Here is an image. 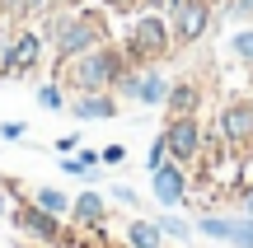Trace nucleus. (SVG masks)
<instances>
[{"instance_id": "ddd939ff", "label": "nucleus", "mask_w": 253, "mask_h": 248, "mask_svg": "<svg viewBox=\"0 0 253 248\" xmlns=\"http://www.w3.org/2000/svg\"><path fill=\"white\" fill-rule=\"evenodd\" d=\"M103 220H108V197L103 192L84 187L80 197H71V225L75 230H103Z\"/></svg>"}, {"instance_id": "c85d7f7f", "label": "nucleus", "mask_w": 253, "mask_h": 248, "mask_svg": "<svg viewBox=\"0 0 253 248\" xmlns=\"http://www.w3.org/2000/svg\"><path fill=\"white\" fill-rule=\"evenodd\" d=\"M230 14L235 19H253V0H230Z\"/></svg>"}, {"instance_id": "f704fd0d", "label": "nucleus", "mask_w": 253, "mask_h": 248, "mask_svg": "<svg viewBox=\"0 0 253 248\" xmlns=\"http://www.w3.org/2000/svg\"><path fill=\"white\" fill-rule=\"evenodd\" d=\"M249 24H253V19H249Z\"/></svg>"}, {"instance_id": "b1692460", "label": "nucleus", "mask_w": 253, "mask_h": 248, "mask_svg": "<svg viewBox=\"0 0 253 248\" xmlns=\"http://www.w3.org/2000/svg\"><path fill=\"white\" fill-rule=\"evenodd\" d=\"M235 202L244 215H253V183H235Z\"/></svg>"}, {"instance_id": "4468645a", "label": "nucleus", "mask_w": 253, "mask_h": 248, "mask_svg": "<svg viewBox=\"0 0 253 248\" xmlns=\"http://www.w3.org/2000/svg\"><path fill=\"white\" fill-rule=\"evenodd\" d=\"M164 108H169V117H197V108H202V84L192 80V75L173 80V84H169V99H164Z\"/></svg>"}, {"instance_id": "c9c22d12", "label": "nucleus", "mask_w": 253, "mask_h": 248, "mask_svg": "<svg viewBox=\"0 0 253 248\" xmlns=\"http://www.w3.org/2000/svg\"><path fill=\"white\" fill-rule=\"evenodd\" d=\"M220 248H225V244H220Z\"/></svg>"}, {"instance_id": "4be33fe9", "label": "nucleus", "mask_w": 253, "mask_h": 248, "mask_svg": "<svg viewBox=\"0 0 253 248\" xmlns=\"http://www.w3.org/2000/svg\"><path fill=\"white\" fill-rule=\"evenodd\" d=\"M99 9H108V14H136V9H145L141 0H99Z\"/></svg>"}, {"instance_id": "473e14b6", "label": "nucleus", "mask_w": 253, "mask_h": 248, "mask_svg": "<svg viewBox=\"0 0 253 248\" xmlns=\"http://www.w3.org/2000/svg\"><path fill=\"white\" fill-rule=\"evenodd\" d=\"M141 5H145V9H164V0H141Z\"/></svg>"}, {"instance_id": "412c9836", "label": "nucleus", "mask_w": 253, "mask_h": 248, "mask_svg": "<svg viewBox=\"0 0 253 248\" xmlns=\"http://www.w3.org/2000/svg\"><path fill=\"white\" fill-rule=\"evenodd\" d=\"M108 202H118V206H126V211H131V206L141 202V197H136L126 183H113V187H108Z\"/></svg>"}, {"instance_id": "aec40b11", "label": "nucleus", "mask_w": 253, "mask_h": 248, "mask_svg": "<svg viewBox=\"0 0 253 248\" xmlns=\"http://www.w3.org/2000/svg\"><path fill=\"white\" fill-rule=\"evenodd\" d=\"M164 159H169V141H164V131H160V136L150 141V150H145V174H150V169H160Z\"/></svg>"}, {"instance_id": "f257e3e1", "label": "nucleus", "mask_w": 253, "mask_h": 248, "mask_svg": "<svg viewBox=\"0 0 253 248\" xmlns=\"http://www.w3.org/2000/svg\"><path fill=\"white\" fill-rule=\"evenodd\" d=\"M108 9H84V5H71V9H56L47 19V47H52V71H61L66 61H75L80 52L108 42V24H103Z\"/></svg>"}, {"instance_id": "0eeeda50", "label": "nucleus", "mask_w": 253, "mask_h": 248, "mask_svg": "<svg viewBox=\"0 0 253 248\" xmlns=\"http://www.w3.org/2000/svg\"><path fill=\"white\" fill-rule=\"evenodd\" d=\"M197 234H207L211 244H225V248H253V215H244V211H235V215L207 211L197 220Z\"/></svg>"}, {"instance_id": "f03ea898", "label": "nucleus", "mask_w": 253, "mask_h": 248, "mask_svg": "<svg viewBox=\"0 0 253 248\" xmlns=\"http://www.w3.org/2000/svg\"><path fill=\"white\" fill-rule=\"evenodd\" d=\"M126 52H122V42H99V47H89V52H80L75 61H66L61 71H52V80H61L71 94H99V89H113L118 84V75L126 71Z\"/></svg>"}, {"instance_id": "a211bd4d", "label": "nucleus", "mask_w": 253, "mask_h": 248, "mask_svg": "<svg viewBox=\"0 0 253 248\" xmlns=\"http://www.w3.org/2000/svg\"><path fill=\"white\" fill-rule=\"evenodd\" d=\"M225 52L235 56L244 71H253V24H244V28H235V33L225 37Z\"/></svg>"}, {"instance_id": "39448f33", "label": "nucleus", "mask_w": 253, "mask_h": 248, "mask_svg": "<svg viewBox=\"0 0 253 248\" xmlns=\"http://www.w3.org/2000/svg\"><path fill=\"white\" fill-rule=\"evenodd\" d=\"M42 52H47V33L42 28H14L9 42L0 47V80H24L42 66Z\"/></svg>"}, {"instance_id": "cd10ccee", "label": "nucleus", "mask_w": 253, "mask_h": 248, "mask_svg": "<svg viewBox=\"0 0 253 248\" xmlns=\"http://www.w3.org/2000/svg\"><path fill=\"white\" fill-rule=\"evenodd\" d=\"M61 174H71V178H80V183H84V169H80V159H75V155H61Z\"/></svg>"}, {"instance_id": "5701e85b", "label": "nucleus", "mask_w": 253, "mask_h": 248, "mask_svg": "<svg viewBox=\"0 0 253 248\" xmlns=\"http://www.w3.org/2000/svg\"><path fill=\"white\" fill-rule=\"evenodd\" d=\"M99 159H103L108 169H122V164H126V145H103V150H99Z\"/></svg>"}, {"instance_id": "6ab92c4d", "label": "nucleus", "mask_w": 253, "mask_h": 248, "mask_svg": "<svg viewBox=\"0 0 253 248\" xmlns=\"http://www.w3.org/2000/svg\"><path fill=\"white\" fill-rule=\"evenodd\" d=\"M66 103H71V99H66V84L61 80H42V84H38V108H42V112H66Z\"/></svg>"}, {"instance_id": "2eb2a0df", "label": "nucleus", "mask_w": 253, "mask_h": 248, "mask_svg": "<svg viewBox=\"0 0 253 248\" xmlns=\"http://www.w3.org/2000/svg\"><path fill=\"white\" fill-rule=\"evenodd\" d=\"M122 239L131 244V248H160V244H169V239L160 234V225H155V220H141V215H136V220H126Z\"/></svg>"}, {"instance_id": "2f4dec72", "label": "nucleus", "mask_w": 253, "mask_h": 248, "mask_svg": "<svg viewBox=\"0 0 253 248\" xmlns=\"http://www.w3.org/2000/svg\"><path fill=\"white\" fill-rule=\"evenodd\" d=\"M0 215H9V202H5V187H0Z\"/></svg>"}, {"instance_id": "72a5a7b5", "label": "nucleus", "mask_w": 253, "mask_h": 248, "mask_svg": "<svg viewBox=\"0 0 253 248\" xmlns=\"http://www.w3.org/2000/svg\"><path fill=\"white\" fill-rule=\"evenodd\" d=\"M108 248H131V244H126V239H122V244H108Z\"/></svg>"}, {"instance_id": "7c9ffc66", "label": "nucleus", "mask_w": 253, "mask_h": 248, "mask_svg": "<svg viewBox=\"0 0 253 248\" xmlns=\"http://www.w3.org/2000/svg\"><path fill=\"white\" fill-rule=\"evenodd\" d=\"M56 9H71V5H84V0H52Z\"/></svg>"}, {"instance_id": "bb28decb", "label": "nucleus", "mask_w": 253, "mask_h": 248, "mask_svg": "<svg viewBox=\"0 0 253 248\" xmlns=\"http://www.w3.org/2000/svg\"><path fill=\"white\" fill-rule=\"evenodd\" d=\"M52 150H56V155H75V150H80V136H56Z\"/></svg>"}, {"instance_id": "e433bc0d", "label": "nucleus", "mask_w": 253, "mask_h": 248, "mask_svg": "<svg viewBox=\"0 0 253 248\" xmlns=\"http://www.w3.org/2000/svg\"><path fill=\"white\" fill-rule=\"evenodd\" d=\"M160 248H164V244H160Z\"/></svg>"}, {"instance_id": "20e7f679", "label": "nucleus", "mask_w": 253, "mask_h": 248, "mask_svg": "<svg viewBox=\"0 0 253 248\" xmlns=\"http://www.w3.org/2000/svg\"><path fill=\"white\" fill-rule=\"evenodd\" d=\"M5 197H14V206H9V225L19 230V239L42 244V248H56V244H61V234H66V220H61V215L42 211L33 197H24V187H19L14 178H5Z\"/></svg>"}, {"instance_id": "9d476101", "label": "nucleus", "mask_w": 253, "mask_h": 248, "mask_svg": "<svg viewBox=\"0 0 253 248\" xmlns=\"http://www.w3.org/2000/svg\"><path fill=\"white\" fill-rule=\"evenodd\" d=\"M164 141H169V159H178V164H197L202 150H207V131H202L197 117H169Z\"/></svg>"}, {"instance_id": "6e6552de", "label": "nucleus", "mask_w": 253, "mask_h": 248, "mask_svg": "<svg viewBox=\"0 0 253 248\" xmlns=\"http://www.w3.org/2000/svg\"><path fill=\"white\" fill-rule=\"evenodd\" d=\"M150 197L164 206V211H178V206H188L192 187H188V164H178V159H164L160 169H150Z\"/></svg>"}, {"instance_id": "393cba45", "label": "nucleus", "mask_w": 253, "mask_h": 248, "mask_svg": "<svg viewBox=\"0 0 253 248\" xmlns=\"http://www.w3.org/2000/svg\"><path fill=\"white\" fill-rule=\"evenodd\" d=\"M52 9V0H24L19 5V19H38V14H47Z\"/></svg>"}, {"instance_id": "423d86ee", "label": "nucleus", "mask_w": 253, "mask_h": 248, "mask_svg": "<svg viewBox=\"0 0 253 248\" xmlns=\"http://www.w3.org/2000/svg\"><path fill=\"white\" fill-rule=\"evenodd\" d=\"M169 84H173V80L160 71V66H126V71L118 75V84H113V94H118V99L141 103V108H164Z\"/></svg>"}, {"instance_id": "a878e982", "label": "nucleus", "mask_w": 253, "mask_h": 248, "mask_svg": "<svg viewBox=\"0 0 253 248\" xmlns=\"http://www.w3.org/2000/svg\"><path fill=\"white\" fill-rule=\"evenodd\" d=\"M24 136H28L24 122H0V141H24Z\"/></svg>"}, {"instance_id": "1a4fd4ad", "label": "nucleus", "mask_w": 253, "mask_h": 248, "mask_svg": "<svg viewBox=\"0 0 253 248\" xmlns=\"http://www.w3.org/2000/svg\"><path fill=\"white\" fill-rule=\"evenodd\" d=\"M211 19H216V5L211 0H183V9L169 14V28H173V47H192L211 33Z\"/></svg>"}, {"instance_id": "7ed1b4c3", "label": "nucleus", "mask_w": 253, "mask_h": 248, "mask_svg": "<svg viewBox=\"0 0 253 248\" xmlns=\"http://www.w3.org/2000/svg\"><path fill=\"white\" fill-rule=\"evenodd\" d=\"M122 52L131 66H160L164 56L173 52V28L164 9H141V14L126 24L122 33Z\"/></svg>"}, {"instance_id": "f3484780", "label": "nucleus", "mask_w": 253, "mask_h": 248, "mask_svg": "<svg viewBox=\"0 0 253 248\" xmlns=\"http://www.w3.org/2000/svg\"><path fill=\"white\" fill-rule=\"evenodd\" d=\"M28 197H33L42 211H52V215H61V220H71V197H66L61 187H42V183H38Z\"/></svg>"}, {"instance_id": "9b49d317", "label": "nucleus", "mask_w": 253, "mask_h": 248, "mask_svg": "<svg viewBox=\"0 0 253 248\" xmlns=\"http://www.w3.org/2000/svg\"><path fill=\"white\" fill-rule=\"evenodd\" d=\"M216 131L230 150H244L253 145V99H230L216 117Z\"/></svg>"}, {"instance_id": "c756f323", "label": "nucleus", "mask_w": 253, "mask_h": 248, "mask_svg": "<svg viewBox=\"0 0 253 248\" xmlns=\"http://www.w3.org/2000/svg\"><path fill=\"white\" fill-rule=\"evenodd\" d=\"M19 5H24V0H0V14H5V19H19Z\"/></svg>"}, {"instance_id": "dca6fc26", "label": "nucleus", "mask_w": 253, "mask_h": 248, "mask_svg": "<svg viewBox=\"0 0 253 248\" xmlns=\"http://www.w3.org/2000/svg\"><path fill=\"white\" fill-rule=\"evenodd\" d=\"M155 225H160V234H164V239H173V244H192V230H197V225L183 220L178 211H160V215H155Z\"/></svg>"}, {"instance_id": "f8f14e48", "label": "nucleus", "mask_w": 253, "mask_h": 248, "mask_svg": "<svg viewBox=\"0 0 253 248\" xmlns=\"http://www.w3.org/2000/svg\"><path fill=\"white\" fill-rule=\"evenodd\" d=\"M66 112H71L75 122H113V117H118V94H113V89H99V94H71Z\"/></svg>"}]
</instances>
